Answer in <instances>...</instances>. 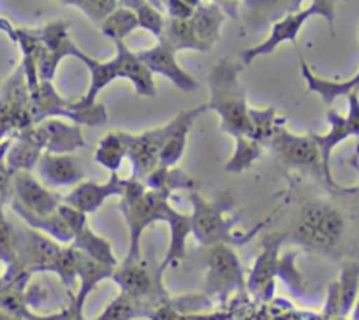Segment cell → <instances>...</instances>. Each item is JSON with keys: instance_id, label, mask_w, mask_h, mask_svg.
Masks as SVG:
<instances>
[{"instance_id": "cell-2", "label": "cell", "mask_w": 359, "mask_h": 320, "mask_svg": "<svg viewBox=\"0 0 359 320\" xmlns=\"http://www.w3.org/2000/svg\"><path fill=\"white\" fill-rule=\"evenodd\" d=\"M245 65L234 57H224L208 72V111L220 116V129L234 139L248 134L247 94L240 81Z\"/></svg>"}, {"instance_id": "cell-13", "label": "cell", "mask_w": 359, "mask_h": 320, "mask_svg": "<svg viewBox=\"0 0 359 320\" xmlns=\"http://www.w3.org/2000/svg\"><path fill=\"white\" fill-rule=\"evenodd\" d=\"M168 134L169 122L165 125L148 129L140 134L120 130V136H122L123 144H126L127 158H129L130 166H133V176L130 178L143 180L158 166V158H161V151Z\"/></svg>"}, {"instance_id": "cell-35", "label": "cell", "mask_w": 359, "mask_h": 320, "mask_svg": "<svg viewBox=\"0 0 359 320\" xmlns=\"http://www.w3.org/2000/svg\"><path fill=\"white\" fill-rule=\"evenodd\" d=\"M285 123L284 118L277 116V109L266 108V109H248V137L255 139L266 146L271 136L275 134L278 125Z\"/></svg>"}, {"instance_id": "cell-37", "label": "cell", "mask_w": 359, "mask_h": 320, "mask_svg": "<svg viewBox=\"0 0 359 320\" xmlns=\"http://www.w3.org/2000/svg\"><path fill=\"white\" fill-rule=\"evenodd\" d=\"M101 32L113 41H123L127 36L140 29L136 13L126 8H116L104 22L99 25Z\"/></svg>"}, {"instance_id": "cell-16", "label": "cell", "mask_w": 359, "mask_h": 320, "mask_svg": "<svg viewBox=\"0 0 359 320\" xmlns=\"http://www.w3.org/2000/svg\"><path fill=\"white\" fill-rule=\"evenodd\" d=\"M9 202L22 206L23 209L36 215H50L55 213L60 204L64 202V197L57 192L50 190L46 185L41 183L34 173L30 171H20L11 178V199Z\"/></svg>"}, {"instance_id": "cell-18", "label": "cell", "mask_w": 359, "mask_h": 320, "mask_svg": "<svg viewBox=\"0 0 359 320\" xmlns=\"http://www.w3.org/2000/svg\"><path fill=\"white\" fill-rule=\"evenodd\" d=\"M136 55L151 74L164 76L185 94H192V92L198 90V81L187 71L180 67L178 62H176L175 48L165 39H157L155 46L137 51Z\"/></svg>"}, {"instance_id": "cell-23", "label": "cell", "mask_w": 359, "mask_h": 320, "mask_svg": "<svg viewBox=\"0 0 359 320\" xmlns=\"http://www.w3.org/2000/svg\"><path fill=\"white\" fill-rule=\"evenodd\" d=\"M44 136V151L50 153H72L86 146L81 125L60 118H48L39 123Z\"/></svg>"}, {"instance_id": "cell-40", "label": "cell", "mask_w": 359, "mask_h": 320, "mask_svg": "<svg viewBox=\"0 0 359 320\" xmlns=\"http://www.w3.org/2000/svg\"><path fill=\"white\" fill-rule=\"evenodd\" d=\"M136 16H137V23H140V29L148 30L151 36L161 39L162 34H164L165 20H168V16L162 15V13L158 11L157 8H154L150 2L141 6V8L136 11Z\"/></svg>"}, {"instance_id": "cell-36", "label": "cell", "mask_w": 359, "mask_h": 320, "mask_svg": "<svg viewBox=\"0 0 359 320\" xmlns=\"http://www.w3.org/2000/svg\"><path fill=\"white\" fill-rule=\"evenodd\" d=\"M236 148H234V153L231 155V158L227 160L226 167L224 169L227 173H241V171H247L255 160L261 158V155L264 153V146L261 143H257L255 139L248 136H240L234 139Z\"/></svg>"}, {"instance_id": "cell-6", "label": "cell", "mask_w": 359, "mask_h": 320, "mask_svg": "<svg viewBox=\"0 0 359 320\" xmlns=\"http://www.w3.org/2000/svg\"><path fill=\"white\" fill-rule=\"evenodd\" d=\"M266 146L273 151L275 157L284 166L302 171L303 174H309L313 180L323 181L331 190L338 192L341 195L354 194V187L345 188L334 183L331 173H327L326 167H324L323 155H320L316 139L312 137V132L306 134V136H298V134H292L287 129H284V123H282V125L277 127V130L271 136V139L266 143Z\"/></svg>"}, {"instance_id": "cell-32", "label": "cell", "mask_w": 359, "mask_h": 320, "mask_svg": "<svg viewBox=\"0 0 359 320\" xmlns=\"http://www.w3.org/2000/svg\"><path fill=\"white\" fill-rule=\"evenodd\" d=\"M340 299V316L352 313L359 298V259H347L341 264L340 278L334 281Z\"/></svg>"}, {"instance_id": "cell-7", "label": "cell", "mask_w": 359, "mask_h": 320, "mask_svg": "<svg viewBox=\"0 0 359 320\" xmlns=\"http://www.w3.org/2000/svg\"><path fill=\"white\" fill-rule=\"evenodd\" d=\"M30 118L34 125L48 118H67L78 125L101 127L108 122V111L102 102L83 106L79 99L72 101L62 97L53 81H39V85L30 92Z\"/></svg>"}, {"instance_id": "cell-21", "label": "cell", "mask_w": 359, "mask_h": 320, "mask_svg": "<svg viewBox=\"0 0 359 320\" xmlns=\"http://www.w3.org/2000/svg\"><path fill=\"white\" fill-rule=\"evenodd\" d=\"M36 173L50 188L76 187L85 178V169L72 153L44 151L36 166Z\"/></svg>"}, {"instance_id": "cell-11", "label": "cell", "mask_w": 359, "mask_h": 320, "mask_svg": "<svg viewBox=\"0 0 359 320\" xmlns=\"http://www.w3.org/2000/svg\"><path fill=\"white\" fill-rule=\"evenodd\" d=\"M162 271L158 266L148 267L143 259H123L115 267L111 280L120 287V292L133 298L165 301L171 295L162 284Z\"/></svg>"}, {"instance_id": "cell-15", "label": "cell", "mask_w": 359, "mask_h": 320, "mask_svg": "<svg viewBox=\"0 0 359 320\" xmlns=\"http://www.w3.org/2000/svg\"><path fill=\"white\" fill-rule=\"evenodd\" d=\"M347 116H341L337 109L330 108L326 113L330 130L326 134L312 132V137L316 139L320 155H323V162L327 173H331V155H333L334 148L348 137H359V92L347 95Z\"/></svg>"}, {"instance_id": "cell-27", "label": "cell", "mask_w": 359, "mask_h": 320, "mask_svg": "<svg viewBox=\"0 0 359 320\" xmlns=\"http://www.w3.org/2000/svg\"><path fill=\"white\" fill-rule=\"evenodd\" d=\"M226 13L215 2H203L199 8H196L192 15L191 23L198 39L205 44L208 50H212L213 44L220 39V29L226 20Z\"/></svg>"}, {"instance_id": "cell-48", "label": "cell", "mask_w": 359, "mask_h": 320, "mask_svg": "<svg viewBox=\"0 0 359 320\" xmlns=\"http://www.w3.org/2000/svg\"><path fill=\"white\" fill-rule=\"evenodd\" d=\"M331 320H348L347 316H337V319H331Z\"/></svg>"}, {"instance_id": "cell-8", "label": "cell", "mask_w": 359, "mask_h": 320, "mask_svg": "<svg viewBox=\"0 0 359 320\" xmlns=\"http://www.w3.org/2000/svg\"><path fill=\"white\" fill-rule=\"evenodd\" d=\"M337 2H340V0H312L309 8H302L299 11L285 15L284 18L278 20L277 23L271 25V32H269L268 39L262 41L261 44H255V46L247 48V50L241 51V64L248 65L252 64L255 58L273 53L282 43L296 44L299 30L305 25L306 20H310L312 16H323L327 22V25H330L331 34L334 36V16H337L334 6H337Z\"/></svg>"}, {"instance_id": "cell-25", "label": "cell", "mask_w": 359, "mask_h": 320, "mask_svg": "<svg viewBox=\"0 0 359 320\" xmlns=\"http://www.w3.org/2000/svg\"><path fill=\"white\" fill-rule=\"evenodd\" d=\"M169 225V249L164 260L158 264V270L164 273L169 266H176L187 257V237L192 234V218L187 213L175 209L171 218L165 222Z\"/></svg>"}, {"instance_id": "cell-22", "label": "cell", "mask_w": 359, "mask_h": 320, "mask_svg": "<svg viewBox=\"0 0 359 320\" xmlns=\"http://www.w3.org/2000/svg\"><path fill=\"white\" fill-rule=\"evenodd\" d=\"M208 111L206 104L196 106L192 109L178 113L175 118L169 122V134L165 137V143L162 146L161 158H158V166L162 167H175L178 160L184 157L185 148H187L189 130L194 125L196 120Z\"/></svg>"}, {"instance_id": "cell-46", "label": "cell", "mask_w": 359, "mask_h": 320, "mask_svg": "<svg viewBox=\"0 0 359 320\" xmlns=\"http://www.w3.org/2000/svg\"><path fill=\"white\" fill-rule=\"evenodd\" d=\"M355 169H358V173H359V166L358 164H355ZM355 197V202H358V211H359V183L355 185L354 187V194H352Z\"/></svg>"}, {"instance_id": "cell-10", "label": "cell", "mask_w": 359, "mask_h": 320, "mask_svg": "<svg viewBox=\"0 0 359 320\" xmlns=\"http://www.w3.org/2000/svg\"><path fill=\"white\" fill-rule=\"evenodd\" d=\"M30 125H34L30 118V92L25 71L18 65L0 88V143Z\"/></svg>"}, {"instance_id": "cell-42", "label": "cell", "mask_w": 359, "mask_h": 320, "mask_svg": "<svg viewBox=\"0 0 359 320\" xmlns=\"http://www.w3.org/2000/svg\"><path fill=\"white\" fill-rule=\"evenodd\" d=\"M11 144V137L0 143V195L4 199H11V174L6 166V153Z\"/></svg>"}, {"instance_id": "cell-29", "label": "cell", "mask_w": 359, "mask_h": 320, "mask_svg": "<svg viewBox=\"0 0 359 320\" xmlns=\"http://www.w3.org/2000/svg\"><path fill=\"white\" fill-rule=\"evenodd\" d=\"M162 301H150V299H140L120 292L111 302L104 308V312L95 320H134V319H150L155 306Z\"/></svg>"}, {"instance_id": "cell-26", "label": "cell", "mask_w": 359, "mask_h": 320, "mask_svg": "<svg viewBox=\"0 0 359 320\" xmlns=\"http://www.w3.org/2000/svg\"><path fill=\"white\" fill-rule=\"evenodd\" d=\"M302 74L306 81L309 92L320 95L324 104L331 106L338 97H347V95L359 92V71L345 81H333V79H324L313 74L305 60H302Z\"/></svg>"}, {"instance_id": "cell-44", "label": "cell", "mask_w": 359, "mask_h": 320, "mask_svg": "<svg viewBox=\"0 0 359 320\" xmlns=\"http://www.w3.org/2000/svg\"><path fill=\"white\" fill-rule=\"evenodd\" d=\"M147 2H150V0H118V8H126L136 13L137 9H140L141 6L147 4Z\"/></svg>"}, {"instance_id": "cell-39", "label": "cell", "mask_w": 359, "mask_h": 320, "mask_svg": "<svg viewBox=\"0 0 359 320\" xmlns=\"http://www.w3.org/2000/svg\"><path fill=\"white\" fill-rule=\"evenodd\" d=\"M296 257H298V252H287L284 257H280L277 277H280L296 295H303L305 294V281H303L302 273L296 270Z\"/></svg>"}, {"instance_id": "cell-49", "label": "cell", "mask_w": 359, "mask_h": 320, "mask_svg": "<svg viewBox=\"0 0 359 320\" xmlns=\"http://www.w3.org/2000/svg\"><path fill=\"white\" fill-rule=\"evenodd\" d=\"M134 320H150V319H134Z\"/></svg>"}, {"instance_id": "cell-19", "label": "cell", "mask_w": 359, "mask_h": 320, "mask_svg": "<svg viewBox=\"0 0 359 320\" xmlns=\"http://www.w3.org/2000/svg\"><path fill=\"white\" fill-rule=\"evenodd\" d=\"M127 180L120 178L118 173H111L106 183H95V181H81L67 195H64V204L92 215L97 211L109 197H122L126 194Z\"/></svg>"}, {"instance_id": "cell-4", "label": "cell", "mask_w": 359, "mask_h": 320, "mask_svg": "<svg viewBox=\"0 0 359 320\" xmlns=\"http://www.w3.org/2000/svg\"><path fill=\"white\" fill-rule=\"evenodd\" d=\"M189 201L192 204V234L199 245L206 249L213 245L241 246L252 237V234L243 236L234 232L240 216L229 215L236 204V199L231 192H224L213 201H208L196 188L189 192Z\"/></svg>"}, {"instance_id": "cell-34", "label": "cell", "mask_w": 359, "mask_h": 320, "mask_svg": "<svg viewBox=\"0 0 359 320\" xmlns=\"http://www.w3.org/2000/svg\"><path fill=\"white\" fill-rule=\"evenodd\" d=\"M123 158H127V150L122 141V136H120V130H113V132L106 134L99 141L97 148L94 151L95 162L101 164L102 167H106L111 173H118Z\"/></svg>"}, {"instance_id": "cell-5", "label": "cell", "mask_w": 359, "mask_h": 320, "mask_svg": "<svg viewBox=\"0 0 359 320\" xmlns=\"http://www.w3.org/2000/svg\"><path fill=\"white\" fill-rule=\"evenodd\" d=\"M120 199V209L129 227V250L126 259H143L141 239L144 230L157 222H168L176 208L169 202L171 195L150 190L144 187L143 181L134 178H127L126 194Z\"/></svg>"}, {"instance_id": "cell-30", "label": "cell", "mask_w": 359, "mask_h": 320, "mask_svg": "<svg viewBox=\"0 0 359 320\" xmlns=\"http://www.w3.org/2000/svg\"><path fill=\"white\" fill-rule=\"evenodd\" d=\"M141 181H143L144 187L150 188V190L165 192V194L169 195L175 190L191 192L198 188V181H196L191 174H187L182 169H176V167L157 166Z\"/></svg>"}, {"instance_id": "cell-24", "label": "cell", "mask_w": 359, "mask_h": 320, "mask_svg": "<svg viewBox=\"0 0 359 320\" xmlns=\"http://www.w3.org/2000/svg\"><path fill=\"white\" fill-rule=\"evenodd\" d=\"M113 273H115V266L101 263V260L94 259V257L86 256V253L78 250L79 288L78 294L74 295V302L78 305V308L85 309V302L88 299V295L95 291V287L101 281L113 278Z\"/></svg>"}, {"instance_id": "cell-31", "label": "cell", "mask_w": 359, "mask_h": 320, "mask_svg": "<svg viewBox=\"0 0 359 320\" xmlns=\"http://www.w3.org/2000/svg\"><path fill=\"white\" fill-rule=\"evenodd\" d=\"M44 153L43 148L27 141L23 137H11V144L6 153V166H8L11 178L20 171H36L41 155Z\"/></svg>"}, {"instance_id": "cell-45", "label": "cell", "mask_w": 359, "mask_h": 320, "mask_svg": "<svg viewBox=\"0 0 359 320\" xmlns=\"http://www.w3.org/2000/svg\"><path fill=\"white\" fill-rule=\"evenodd\" d=\"M352 320H359V298L355 301L354 308H352Z\"/></svg>"}, {"instance_id": "cell-43", "label": "cell", "mask_w": 359, "mask_h": 320, "mask_svg": "<svg viewBox=\"0 0 359 320\" xmlns=\"http://www.w3.org/2000/svg\"><path fill=\"white\" fill-rule=\"evenodd\" d=\"M210 2H215V4H219L220 8L224 9V13H226L227 16H231V18H234V20L240 18V15H238V6H240V0H210Z\"/></svg>"}, {"instance_id": "cell-28", "label": "cell", "mask_w": 359, "mask_h": 320, "mask_svg": "<svg viewBox=\"0 0 359 320\" xmlns=\"http://www.w3.org/2000/svg\"><path fill=\"white\" fill-rule=\"evenodd\" d=\"M11 209L27 223V225L34 227V229L41 230V232L48 234L50 237L57 239L62 245H71L72 243V234L71 227L65 222L64 216L58 213V209L55 213H50V215H36V213H30L27 209H23L22 206L11 202Z\"/></svg>"}, {"instance_id": "cell-17", "label": "cell", "mask_w": 359, "mask_h": 320, "mask_svg": "<svg viewBox=\"0 0 359 320\" xmlns=\"http://www.w3.org/2000/svg\"><path fill=\"white\" fill-rule=\"evenodd\" d=\"M58 213L64 216L65 222L71 227L72 234H74L71 245L76 250H79V252L86 253L90 257H94V259L101 260V263L109 264V266H118V259L115 257L111 243L90 229L88 218H86L85 213L78 211V209L71 208V206L64 204V202L58 208Z\"/></svg>"}, {"instance_id": "cell-14", "label": "cell", "mask_w": 359, "mask_h": 320, "mask_svg": "<svg viewBox=\"0 0 359 320\" xmlns=\"http://www.w3.org/2000/svg\"><path fill=\"white\" fill-rule=\"evenodd\" d=\"M41 39L39 71L41 81H53L57 76V69L65 57H71L74 43L69 37V22L65 20H51L46 25L36 30Z\"/></svg>"}, {"instance_id": "cell-33", "label": "cell", "mask_w": 359, "mask_h": 320, "mask_svg": "<svg viewBox=\"0 0 359 320\" xmlns=\"http://www.w3.org/2000/svg\"><path fill=\"white\" fill-rule=\"evenodd\" d=\"M161 39L168 41V43L175 48L176 53L184 50H194V51H201V53L210 51L208 48L198 39L194 29H192L191 20L168 18L165 20L164 34H162Z\"/></svg>"}, {"instance_id": "cell-38", "label": "cell", "mask_w": 359, "mask_h": 320, "mask_svg": "<svg viewBox=\"0 0 359 320\" xmlns=\"http://www.w3.org/2000/svg\"><path fill=\"white\" fill-rule=\"evenodd\" d=\"M60 2L65 6L78 8L95 25H101L118 8V0H60Z\"/></svg>"}, {"instance_id": "cell-47", "label": "cell", "mask_w": 359, "mask_h": 320, "mask_svg": "<svg viewBox=\"0 0 359 320\" xmlns=\"http://www.w3.org/2000/svg\"><path fill=\"white\" fill-rule=\"evenodd\" d=\"M2 267H4V264H2V260H0V271H2ZM6 287V281H4V274L0 273V291Z\"/></svg>"}, {"instance_id": "cell-12", "label": "cell", "mask_w": 359, "mask_h": 320, "mask_svg": "<svg viewBox=\"0 0 359 320\" xmlns=\"http://www.w3.org/2000/svg\"><path fill=\"white\" fill-rule=\"evenodd\" d=\"M287 243L285 230L268 234L262 239V249L255 257L254 266L247 278V291L254 295L255 301L266 302L275 294V278L278 273V260H280V246Z\"/></svg>"}, {"instance_id": "cell-1", "label": "cell", "mask_w": 359, "mask_h": 320, "mask_svg": "<svg viewBox=\"0 0 359 320\" xmlns=\"http://www.w3.org/2000/svg\"><path fill=\"white\" fill-rule=\"evenodd\" d=\"M115 57L108 62H101L88 57L76 44L72 48L71 57L81 60L90 72L88 90L79 99L83 106H94L102 88L111 85L115 79H129L130 83L134 85L136 94L141 95V97H155L157 95L154 74L144 67V64L137 58V55L133 50H129V46L123 41H115Z\"/></svg>"}, {"instance_id": "cell-41", "label": "cell", "mask_w": 359, "mask_h": 320, "mask_svg": "<svg viewBox=\"0 0 359 320\" xmlns=\"http://www.w3.org/2000/svg\"><path fill=\"white\" fill-rule=\"evenodd\" d=\"M30 320H85V315H83V309L78 308V305L74 302V295H71V302H69V306H65V308L60 309L58 313L37 315V313L32 312Z\"/></svg>"}, {"instance_id": "cell-9", "label": "cell", "mask_w": 359, "mask_h": 320, "mask_svg": "<svg viewBox=\"0 0 359 320\" xmlns=\"http://www.w3.org/2000/svg\"><path fill=\"white\" fill-rule=\"evenodd\" d=\"M245 288L247 280L236 250L231 245L208 246L205 294L224 305L234 292H243Z\"/></svg>"}, {"instance_id": "cell-3", "label": "cell", "mask_w": 359, "mask_h": 320, "mask_svg": "<svg viewBox=\"0 0 359 320\" xmlns=\"http://www.w3.org/2000/svg\"><path fill=\"white\" fill-rule=\"evenodd\" d=\"M287 242L310 252L340 257L347 236V218L327 201H306L291 230H285Z\"/></svg>"}, {"instance_id": "cell-20", "label": "cell", "mask_w": 359, "mask_h": 320, "mask_svg": "<svg viewBox=\"0 0 359 320\" xmlns=\"http://www.w3.org/2000/svg\"><path fill=\"white\" fill-rule=\"evenodd\" d=\"M305 0H240L243 32L255 34L264 27L273 25L285 15L302 9Z\"/></svg>"}]
</instances>
